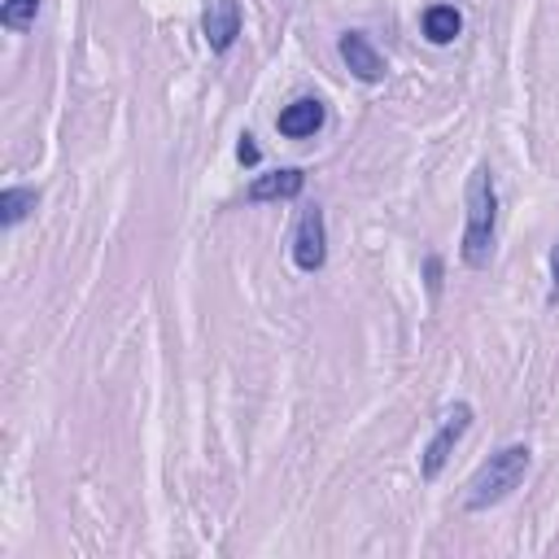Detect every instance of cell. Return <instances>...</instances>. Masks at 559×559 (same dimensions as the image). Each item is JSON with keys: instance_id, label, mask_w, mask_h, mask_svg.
Instances as JSON below:
<instances>
[{"instance_id": "1", "label": "cell", "mask_w": 559, "mask_h": 559, "mask_svg": "<svg viewBox=\"0 0 559 559\" xmlns=\"http://www.w3.org/2000/svg\"><path fill=\"white\" fill-rule=\"evenodd\" d=\"M493 240H498V183L489 166H476L467 175V223H463V245H459L463 266L485 271L493 258Z\"/></svg>"}, {"instance_id": "2", "label": "cell", "mask_w": 559, "mask_h": 559, "mask_svg": "<svg viewBox=\"0 0 559 559\" xmlns=\"http://www.w3.org/2000/svg\"><path fill=\"white\" fill-rule=\"evenodd\" d=\"M528 463H533V450H528L524 441H511V445L493 450V454L472 472L467 493H463V507H467V511H489V507H498L502 498H511V493L520 489Z\"/></svg>"}, {"instance_id": "3", "label": "cell", "mask_w": 559, "mask_h": 559, "mask_svg": "<svg viewBox=\"0 0 559 559\" xmlns=\"http://www.w3.org/2000/svg\"><path fill=\"white\" fill-rule=\"evenodd\" d=\"M467 428H472V406L467 402L445 406V415L437 419V432H432V441L424 445V459H419V476L424 480H437L441 476V467L450 463V454H454V445L463 441Z\"/></svg>"}, {"instance_id": "4", "label": "cell", "mask_w": 559, "mask_h": 559, "mask_svg": "<svg viewBox=\"0 0 559 559\" xmlns=\"http://www.w3.org/2000/svg\"><path fill=\"white\" fill-rule=\"evenodd\" d=\"M293 262H297V271H306V275L323 271V262H328V227H323V210H319V205H306L301 218H297V231H293Z\"/></svg>"}, {"instance_id": "5", "label": "cell", "mask_w": 559, "mask_h": 559, "mask_svg": "<svg viewBox=\"0 0 559 559\" xmlns=\"http://www.w3.org/2000/svg\"><path fill=\"white\" fill-rule=\"evenodd\" d=\"M201 31H205L210 52H218V57L231 52V44L240 35V0H205Z\"/></svg>"}, {"instance_id": "6", "label": "cell", "mask_w": 559, "mask_h": 559, "mask_svg": "<svg viewBox=\"0 0 559 559\" xmlns=\"http://www.w3.org/2000/svg\"><path fill=\"white\" fill-rule=\"evenodd\" d=\"M336 48H341V61L349 66L354 79H362V83H380V79H384L389 66H384V57L371 48V39H367L362 31H345Z\"/></svg>"}, {"instance_id": "7", "label": "cell", "mask_w": 559, "mask_h": 559, "mask_svg": "<svg viewBox=\"0 0 559 559\" xmlns=\"http://www.w3.org/2000/svg\"><path fill=\"white\" fill-rule=\"evenodd\" d=\"M319 127H323V100H314V96H297L293 105H284L275 114V131L288 135V140H306Z\"/></svg>"}, {"instance_id": "8", "label": "cell", "mask_w": 559, "mask_h": 559, "mask_svg": "<svg viewBox=\"0 0 559 559\" xmlns=\"http://www.w3.org/2000/svg\"><path fill=\"white\" fill-rule=\"evenodd\" d=\"M301 188H306V170H301V166H284V170L258 175V179L245 188V197H249V201H293V197H301Z\"/></svg>"}, {"instance_id": "9", "label": "cell", "mask_w": 559, "mask_h": 559, "mask_svg": "<svg viewBox=\"0 0 559 559\" xmlns=\"http://www.w3.org/2000/svg\"><path fill=\"white\" fill-rule=\"evenodd\" d=\"M419 26H424V39H428V44L445 48V44L459 39V31H463V13H459L454 4H428L424 17H419Z\"/></svg>"}, {"instance_id": "10", "label": "cell", "mask_w": 559, "mask_h": 559, "mask_svg": "<svg viewBox=\"0 0 559 559\" xmlns=\"http://www.w3.org/2000/svg\"><path fill=\"white\" fill-rule=\"evenodd\" d=\"M35 205H39V188H17V183H9V188L0 192V227H17Z\"/></svg>"}, {"instance_id": "11", "label": "cell", "mask_w": 559, "mask_h": 559, "mask_svg": "<svg viewBox=\"0 0 559 559\" xmlns=\"http://www.w3.org/2000/svg\"><path fill=\"white\" fill-rule=\"evenodd\" d=\"M39 13V0H0V26L4 31H31Z\"/></svg>"}, {"instance_id": "12", "label": "cell", "mask_w": 559, "mask_h": 559, "mask_svg": "<svg viewBox=\"0 0 559 559\" xmlns=\"http://www.w3.org/2000/svg\"><path fill=\"white\" fill-rule=\"evenodd\" d=\"M424 280H428V297H437L441 293V258L437 253L424 258Z\"/></svg>"}, {"instance_id": "13", "label": "cell", "mask_w": 559, "mask_h": 559, "mask_svg": "<svg viewBox=\"0 0 559 559\" xmlns=\"http://www.w3.org/2000/svg\"><path fill=\"white\" fill-rule=\"evenodd\" d=\"M236 157H240V166H258V157H262V153H258V144H253V135H249V131L240 135V144H236Z\"/></svg>"}, {"instance_id": "14", "label": "cell", "mask_w": 559, "mask_h": 559, "mask_svg": "<svg viewBox=\"0 0 559 559\" xmlns=\"http://www.w3.org/2000/svg\"><path fill=\"white\" fill-rule=\"evenodd\" d=\"M546 306H559V245L550 249V293H546Z\"/></svg>"}]
</instances>
